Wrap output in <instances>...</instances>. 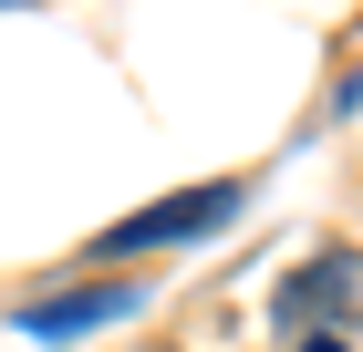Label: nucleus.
<instances>
[{
  "label": "nucleus",
  "instance_id": "nucleus-3",
  "mask_svg": "<svg viewBox=\"0 0 363 352\" xmlns=\"http://www.w3.org/2000/svg\"><path fill=\"white\" fill-rule=\"evenodd\" d=\"M125 311H135V290H125V280H104V290H73V300H31V311H21V331H31V342H73V331L125 322Z\"/></svg>",
  "mask_w": 363,
  "mask_h": 352
},
{
  "label": "nucleus",
  "instance_id": "nucleus-1",
  "mask_svg": "<svg viewBox=\"0 0 363 352\" xmlns=\"http://www.w3.org/2000/svg\"><path fill=\"white\" fill-rule=\"evenodd\" d=\"M353 300H363V270H353V249H322L291 290H280V322H291V342L301 352H342V322H353Z\"/></svg>",
  "mask_w": 363,
  "mask_h": 352
},
{
  "label": "nucleus",
  "instance_id": "nucleus-2",
  "mask_svg": "<svg viewBox=\"0 0 363 352\" xmlns=\"http://www.w3.org/2000/svg\"><path fill=\"white\" fill-rule=\"evenodd\" d=\"M218 217H239V187H187V197H167V208H145V217H125V228H104V249L94 259H145V249H177V239H208Z\"/></svg>",
  "mask_w": 363,
  "mask_h": 352
}]
</instances>
